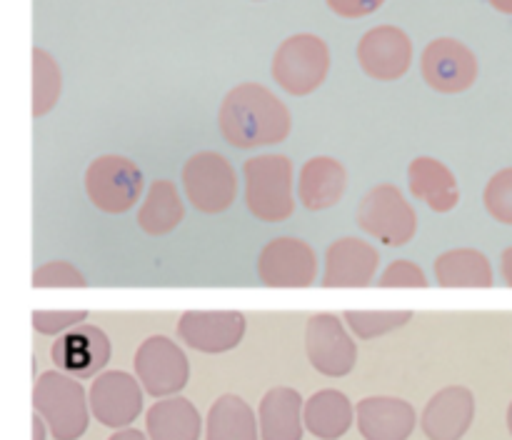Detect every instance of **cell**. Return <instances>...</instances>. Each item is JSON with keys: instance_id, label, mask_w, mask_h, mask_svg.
<instances>
[{"instance_id": "6da1fadb", "label": "cell", "mask_w": 512, "mask_h": 440, "mask_svg": "<svg viewBox=\"0 0 512 440\" xmlns=\"http://www.w3.org/2000/svg\"><path fill=\"white\" fill-rule=\"evenodd\" d=\"M218 125L233 148L255 150L283 143L293 128V118L273 90L260 83H240L220 103Z\"/></svg>"}, {"instance_id": "7a4b0ae2", "label": "cell", "mask_w": 512, "mask_h": 440, "mask_svg": "<svg viewBox=\"0 0 512 440\" xmlns=\"http://www.w3.org/2000/svg\"><path fill=\"white\" fill-rule=\"evenodd\" d=\"M295 168L288 155H253L243 165L245 205L263 223H283L295 213Z\"/></svg>"}, {"instance_id": "3957f363", "label": "cell", "mask_w": 512, "mask_h": 440, "mask_svg": "<svg viewBox=\"0 0 512 440\" xmlns=\"http://www.w3.org/2000/svg\"><path fill=\"white\" fill-rule=\"evenodd\" d=\"M33 408L55 440L83 438L90 423V400L78 378L45 370L33 385Z\"/></svg>"}, {"instance_id": "277c9868", "label": "cell", "mask_w": 512, "mask_h": 440, "mask_svg": "<svg viewBox=\"0 0 512 440\" xmlns=\"http://www.w3.org/2000/svg\"><path fill=\"white\" fill-rule=\"evenodd\" d=\"M355 223L363 233L390 248L408 245L418 233V213L403 190L393 183H380L365 193L355 213Z\"/></svg>"}, {"instance_id": "5b68a950", "label": "cell", "mask_w": 512, "mask_h": 440, "mask_svg": "<svg viewBox=\"0 0 512 440\" xmlns=\"http://www.w3.org/2000/svg\"><path fill=\"white\" fill-rule=\"evenodd\" d=\"M330 73V48L320 35L285 38L273 55V80L290 95H310Z\"/></svg>"}, {"instance_id": "8992f818", "label": "cell", "mask_w": 512, "mask_h": 440, "mask_svg": "<svg viewBox=\"0 0 512 440\" xmlns=\"http://www.w3.org/2000/svg\"><path fill=\"white\" fill-rule=\"evenodd\" d=\"M85 193L90 203L108 215H123L138 205L145 190L143 170L125 155H100L85 170Z\"/></svg>"}, {"instance_id": "52a82bcc", "label": "cell", "mask_w": 512, "mask_h": 440, "mask_svg": "<svg viewBox=\"0 0 512 440\" xmlns=\"http://www.w3.org/2000/svg\"><path fill=\"white\" fill-rule=\"evenodd\" d=\"M183 190L190 205L205 215L225 213L238 198V175L230 160L215 150L193 153L183 165Z\"/></svg>"}, {"instance_id": "ba28073f", "label": "cell", "mask_w": 512, "mask_h": 440, "mask_svg": "<svg viewBox=\"0 0 512 440\" xmlns=\"http://www.w3.org/2000/svg\"><path fill=\"white\" fill-rule=\"evenodd\" d=\"M135 378L153 398H173L188 385L190 360L168 335H150L135 350Z\"/></svg>"}, {"instance_id": "9c48e42d", "label": "cell", "mask_w": 512, "mask_h": 440, "mask_svg": "<svg viewBox=\"0 0 512 440\" xmlns=\"http://www.w3.org/2000/svg\"><path fill=\"white\" fill-rule=\"evenodd\" d=\"M305 355L320 375L345 378L358 363V343L335 313H315L305 323Z\"/></svg>"}, {"instance_id": "30bf717a", "label": "cell", "mask_w": 512, "mask_h": 440, "mask_svg": "<svg viewBox=\"0 0 512 440\" xmlns=\"http://www.w3.org/2000/svg\"><path fill=\"white\" fill-rule=\"evenodd\" d=\"M478 58L458 38H435L420 55V73L433 90L458 95L478 80Z\"/></svg>"}, {"instance_id": "8fae6325", "label": "cell", "mask_w": 512, "mask_h": 440, "mask_svg": "<svg viewBox=\"0 0 512 440\" xmlns=\"http://www.w3.org/2000/svg\"><path fill=\"white\" fill-rule=\"evenodd\" d=\"M258 278L268 288H310L318 280V255L300 238H273L260 250Z\"/></svg>"}, {"instance_id": "7c38bea8", "label": "cell", "mask_w": 512, "mask_h": 440, "mask_svg": "<svg viewBox=\"0 0 512 440\" xmlns=\"http://www.w3.org/2000/svg\"><path fill=\"white\" fill-rule=\"evenodd\" d=\"M143 385L125 370H105L88 390L90 413L105 428L123 430L143 413Z\"/></svg>"}, {"instance_id": "4fadbf2b", "label": "cell", "mask_w": 512, "mask_h": 440, "mask_svg": "<svg viewBox=\"0 0 512 440\" xmlns=\"http://www.w3.org/2000/svg\"><path fill=\"white\" fill-rule=\"evenodd\" d=\"M248 320L240 310H188L178 320V335L188 348L205 355H223L238 348Z\"/></svg>"}, {"instance_id": "5bb4252c", "label": "cell", "mask_w": 512, "mask_h": 440, "mask_svg": "<svg viewBox=\"0 0 512 440\" xmlns=\"http://www.w3.org/2000/svg\"><path fill=\"white\" fill-rule=\"evenodd\" d=\"M358 63L368 78L390 83L413 65V40L398 25H375L360 38Z\"/></svg>"}, {"instance_id": "9a60e30c", "label": "cell", "mask_w": 512, "mask_h": 440, "mask_svg": "<svg viewBox=\"0 0 512 440\" xmlns=\"http://www.w3.org/2000/svg\"><path fill=\"white\" fill-rule=\"evenodd\" d=\"M110 353L113 348H110V338L105 335V330L90 323L63 333L50 348L55 368L78 380L98 378L108 365Z\"/></svg>"}, {"instance_id": "2e32d148", "label": "cell", "mask_w": 512, "mask_h": 440, "mask_svg": "<svg viewBox=\"0 0 512 440\" xmlns=\"http://www.w3.org/2000/svg\"><path fill=\"white\" fill-rule=\"evenodd\" d=\"M380 268V253L363 238H338L325 250L323 278L325 288H365L375 280Z\"/></svg>"}, {"instance_id": "e0dca14e", "label": "cell", "mask_w": 512, "mask_h": 440, "mask_svg": "<svg viewBox=\"0 0 512 440\" xmlns=\"http://www.w3.org/2000/svg\"><path fill=\"white\" fill-rule=\"evenodd\" d=\"M475 420V395L465 385L438 390L420 415V428L428 440H460Z\"/></svg>"}, {"instance_id": "ac0fdd59", "label": "cell", "mask_w": 512, "mask_h": 440, "mask_svg": "<svg viewBox=\"0 0 512 440\" xmlns=\"http://www.w3.org/2000/svg\"><path fill=\"white\" fill-rule=\"evenodd\" d=\"M355 423L365 440H408L418 425V413L403 398L370 395L355 405Z\"/></svg>"}, {"instance_id": "d6986e66", "label": "cell", "mask_w": 512, "mask_h": 440, "mask_svg": "<svg viewBox=\"0 0 512 440\" xmlns=\"http://www.w3.org/2000/svg\"><path fill=\"white\" fill-rule=\"evenodd\" d=\"M348 190V170L330 155H315L300 168L298 198L300 205L313 213L335 208Z\"/></svg>"}, {"instance_id": "ffe728a7", "label": "cell", "mask_w": 512, "mask_h": 440, "mask_svg": "<svg viewBox=\"0 0 512 440\" xmlns=\"http://www.w3.org/2000/svg\"><path fill=\"white\" fill-rule=\"evenodd\" d=\"M408 188L413 198L428 205L433 213H453L460 203V183L455 173L430 155H420L408 165Z\"/></svg>"}, {"instance_id": "44dd1931", "label": "cell", "mask_w": 512, "mask_h": 440, "mask_svg": "<svg viewBox=\"0 0 512 440\" xmlns=\"http://www.w3.org/2000/svg\"><path fill=\"white\" fill-rule=\"evenodd\" d=\"M305 400L288 385L270 388L258 408L260 440H303Z\"/></svg>"}, {"instance_id": "7402d4cb", "label": "cell", "mask_w": 512, "mask_h": 440, "mask_svg": "<svg viewBox=\"0 0 512 440\" xmlns=\"http://www.w3.org/2000/svg\"><path fill=\"white\" fill-rule=\"evenodd\" d=\"M145 433L150 440H200L203 418L193 400L173 395L150 405L145 413Z\"/></svg>"}, {"instance_id": "603a6c76", "label": "cell", "mask_w": 512, "mask_h": 440, "mask_svg": "<svg viewBox=\"0 0 512 440\" xmlns=\"http://www.w3.org/2000/svg\"><path fill=\"white\" fill-rule=\"evenodd\" d=\"M440 288H493L495 273L488 255L478 248H453L440 253L433 265Z\"/></svg>"}, {"instance_id": "cb8c5ba5", "label": "cell", "mask_w": 512, "mask_h": 440, "mask_svg": "<svg viewBox=\"0 0 512 440\" xmlns=\"http://www.w3.org/2000/svg\"><path fill=\"white\" fill-rule=\"evenodd\" d=\"M305 428L320 440H338L350 430L355 408L338 388H325L305 400Z\"/></svg>"}, {"instance_id": "d4e9b609", "label": "cell", "mask_w": 512, "mask_h": 440, "mask_svg": "<svg viewBox=\"0 0 512 440\" xmlns=\"http://www.w3.org/2000/svg\"><path fill=\"white\" fill-rule=\"evenodd\" d=\"M260 423L255 410L240 395L225 393L210 405L205 440H258Z\"/></svg>"}, {"instance_id": "484cf974", "label": "cell", "mask_w": 512, "mask_h": 440, "mask_svg": "<svg viewBox=\"0 0 512 440\" xmlns=\"http://www.w3.org/2000/svg\"><path fill=\"white\" fill-rule=\"evenodd\" d=\"M185 205L173 180H153L138 210V225L148 235H168L183 223Z\"/></svg>"}, {"instance_id": "4316f807", "label": "cell", "mask_w": 512, "mask_h": 440, "mask_svg": "<svg viewBox=\"0 0 512 440\" xmlns=\"http://www.w3.org/2000/svg\"><path fill=\"white\" fill-rule=\"evenodd\" d=\"M63 93V75L53 55L43 48H33V118H43Z\"/></svg>"}, {"instance_id": "83f0119b", "label": "cell", "mask_w": 512, "mask_h": 440, "mask_svg": "<svg viewBox=\"0 0 512 440\" xmlns=\"http://www.w3.org/2000/svg\"><path fill=\"white\" fill-rule=\"evenodd\" d=\"M345 325L360 340H373L403 328L413 320L410 310H345Z\"/></svg>"}, {"instance_id": "f1b7e54d", "label": "cell", "mask_w": 512, "mask_h": 440, "mask_svg": "<svg viewBox=\"0 0 512 440\" xmlns=\"http://www.w3.org/2000/svg\"><path fill=\"white\" fill-rule=\"evenodd\" d=\"M483 205L490 218L512 225V168H503L488 180L483 190Z\"/></svg>"}, {"instance_id": "f546056e", "label": "cell", "mask_w": 512, "mask_h": 440, "mask_svg": "<svg viewBox=\"0 0 512 440\" xmlns=\"http://www.w3.org/2000/svg\"><path fill=\"white\" fill-rule=\"evenodd\" d=\"M85 283L80 268L68 260H50L33 270V288H83Z\"/></svg>"}, {"instance_id": "4dcf8cb0", "label": "cell", "mask_w": 512, "mask_h": 440, "mask_svg": "<svg viewBox=\"0 0 512 440\" xmlns=\"http://www.w3.org/2000/svg\"><path fill=\"white\" fill-rule=\"evenodd\" d=\"M88 320L85 310H33V328L40 335H63Z\"/></svg>"}, {"instance_id": "1f68e13d", "label": "cell", "mask_w": 512, "mask_h": 440, "mask_svg": "<svg viewBox=\"0 0 512 440\" xmlns=\"http://www.w3.org/2000/svg\"><path fill=\"white\" fill-rule=\"evenodd\" d=\"M380 288H428V275L413 260H393L380 275Z\"/></svg>"}, {"instance_id": "d6a6232c", "label": "cell", "mask_w": 512, "mask_h": 440, "mask_svg": "<svg viewBox=\"0 0 512 440\" xmlns=\"http://www.w3.org/2000/svg\"><path fill=\"white\" fill-rule=\"evenodd\" d=\"M328 8L333 10L335 15L348 20H358V18H368L373 15L375 10H380L385 5V0H325Z\"/></svg>"}, {"instance_id": "836d02e7", "label": "cell", "mask_w": 512, "mask_h": 440, "mask_svg": "<svg viewBox=\"0 0 512 440\" xmlns=\"http://www.w3.org/2000/svg\"><path fill=\"white\" fill-rule=\"evenodd\" d=\"M500 275H503V283L512 288V245L500 255Z\"/></svg>"}, {"instance_id": "e575fe53", "label": "cell", "mask_w": 512, "mask_h": 440, "mask_svg": "<svg viewBox=\"0 0 512 440\" xmlns=\"http://www.w3.org/2000/svg\"><path fill=\"white\" fill-rule=\"evenodd\" d=\"M108 440H150V438H148V433H140V430H135V428H123V430H118V433L110 435Z\"/></svg>"}, {"instance_id": "d590c367", "label": "cell", "mask_w": 512, "mask_h": 440, "mask_svg": "<svg viewBox=\"0 0 512 440\" xmlns=\"http://www.w3.org/2000/svg\"><path fill=\"white\" fill-rule=\"evenodd\" d=\"M48 433H50L48 423H45L38 413H33V440H45V435Z\"/></svg>"}, {"instance_id": "8d00e7d4", "label": "cell", "mask_w": 512, "mask_h": 440, "mask_svg": "<svg viewBox=\"0 0 512 440\" xmlns=\"http://www.w3.org/2000/svg\"><path fill=\"white\" fill-rule=\"evenodd\" d=\"M488 3L493 5V8L498 10V13L512 15V0H488Z\"/></svg>"}, {"instance_id": "74e56055", "label": "cell", "mask_w": 512, "mask_h": 440, "mask_svg": "<svg viewBox=\"0 0 512 440\" xmlns=\"http://www.w3.org/2000/svg\"><path fill=\"white\" fill-rule=\"evenodd\" d=\"M508 430H510V435H512V403L508 405Z\"/></svg>"}]
</instances>
